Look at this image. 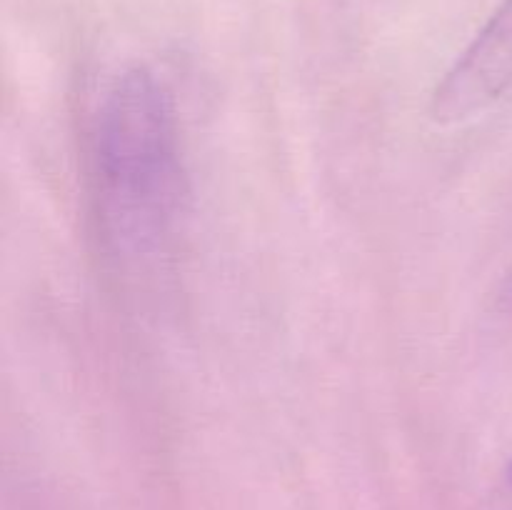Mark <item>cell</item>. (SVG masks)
<instances>
[{"instance_id": "6da1fadb", "label": "cell", "mask_w": 512, "mask_h": 510, "mask_svg": "<svg viewBox=\"0 0 512 510\" xmlns=\"http://www.w3.org/2000/svg\"><path fill=\"white\" fill-rule=\"evenodd\" d=\"M98 233L110 255L155 260L170 248L188 200L173 93L145 65L105 90L90 140Z\"/></svg>"}, {"instance_id": "7a4b0ae2", "label": "cell", "mask_w": 512, "mask_h": 510, "mask_svg": "<svg viewBox=\"0 0 512 510\" xmlns=\"http://www.w3.org/2000/svg\"><path fill=\"white\" fill-rule=\"evenodd\" d=\"M512 93V0H503L430 93L428 118L455 128Z\"/></svg>"}, {"instance_id": "3957f363", "label": "cell", "mask_w": 512, "mask_h": 510, "mask_svg": "<svg viewBox=\"0 0 512 510\" xmlns=\"http://www.w3.org/2000/svg\"><path fill=\"white\" fill-rule=\"evenodd\" d=\"M485 510H512V458L508 460V465H505L495 490L490 493Z\"/></svg>"}, {"instance_id": "277c9868", "label": "cell", "mask_w": 512, "mask_h": 510, "mask_svg": "<svg viewBox=\"0 0 512 510\" xmlns=\"http://www.w3.org/2000/svg\"><path fill=\"white\" fill-rule=\"evenodd\" d=\"M493 305L498 313L512 318V260L508 263V268L503 270V275H500L498 288L493 293Z\"/></svg>"}]
</instances>
